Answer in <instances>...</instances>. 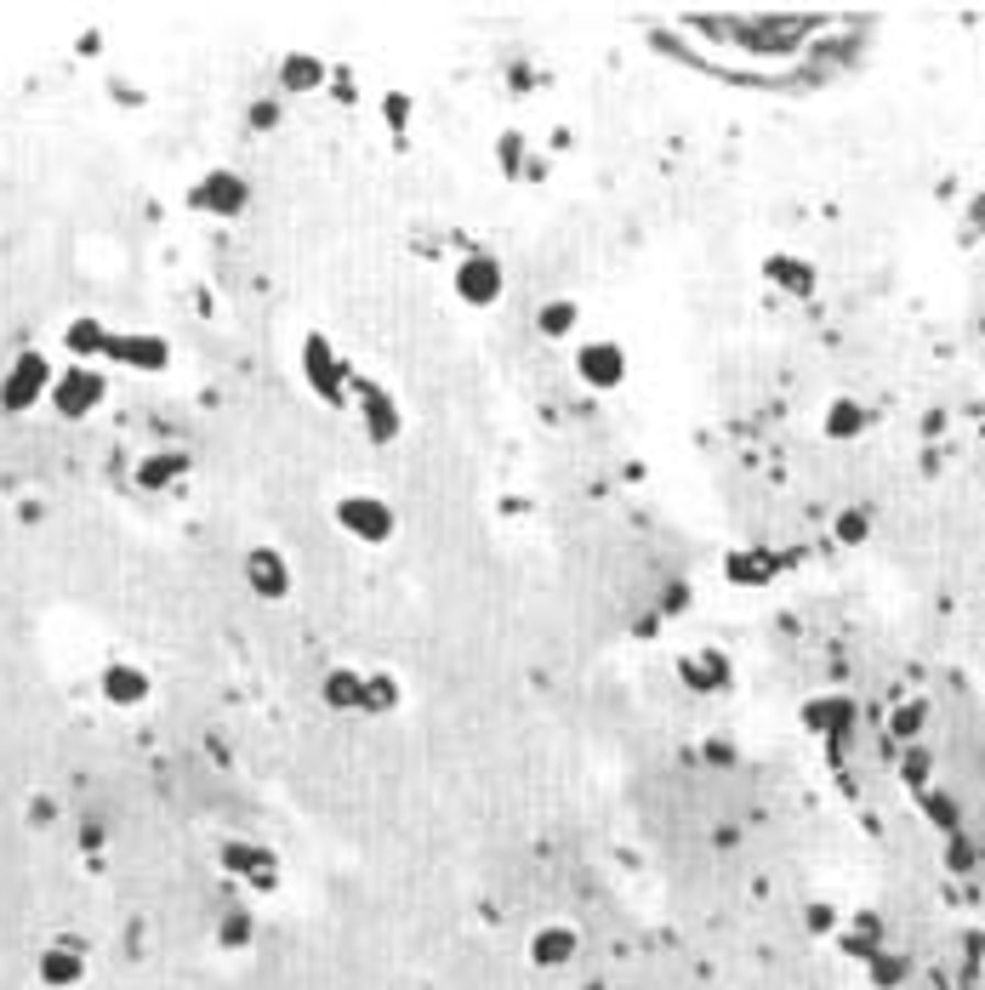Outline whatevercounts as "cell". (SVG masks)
Returning a JSON list of instances; mask_svg holds the SVG:
<instances>
[{"label": "cell", "instance_id": "cell-2", "mask_svg": "<svg viewBox=\"0 0 985 990\" xmlns=\"http://www.w3.org/2000/svg\"><path fill=\"white\" fill-rule=\"evenodd\" d=\"M331 518H337V530H342L348 541H359V547H387L393 536H400V507H393L387 495H376V490H348V495H337Z\"/></svg>", "mask_w": 985, "mask_h": 990}, {"label": "cell", "instance_id": "cell-13", "mask_svg": "<svg viewBox=\"0 0 985 990\" xmlns=\"http://www.w3.org/2000/svg\"><path fill=\"white\" fill-rule=\"evenodd\" d=\"M764 279L775 285V290H786V296H814V285H820V274H814V262H803V256H792V251H775V256H764Z\"/></svg>", "mask_w": 985, "mask_h": 990}, {"label": "cell", "instance_id": "cell-21", "mask_svg": "<svg viewBox=\"0 0 985 990\" xmlns=\"http://www.w3.org/2000/svg\"><path fill=\"white\" fill-rule=\"evenodd\" d=\"M319 695H325V706H331V712H359V706H365V672H353V667L325 672Z\"/></svg>", "mask_w": 985, "mask_h": 990}, {"label": "cell", "instance_id": "cell-5", "mask_svg": "<svg viewBox=\"0 0 985 990\" xmlns=\"http://www.w3.org/2000/svg\"><path fill=\"white\" fill-rule=\"evenodd\" d=\"M52 382H57V365L46 353H18L7 371H0V410L7 416H23V410H35V405H46L52 399Z\"/></svg>", "mask_w": 985, "mask_h": 990}, {"label": "cell", "instance_id": "cell-28", "mask_svg": "<svg viewBox=\"0 0 985 990\" xmlns=\"http://www.w3.org/2000/svg\"><path fill=\"white\" fill-rule=\"evenodd\" d=\"M75 974H80V956H75V945H57V950L46 956V979H52V985H69Z\"/></svg>", "mask_w": 985, "mask_h": 990}, {"label": "cell", "instance_id": "cell-15", "mask_svg": "<svg viewBox=\"0 0 985 990\" xmlns=\"http://www.w3.org/2000/svg\"><path fill=\"white\" fill-rule=\"evenodd\" d=\"M576 950H581V934L565 928V922H547V928L530 934V963L536 968H570Z\"/></svg>", "mask_w": 985, "mask_h": 990}, {"label": "cell", "instance_id": "cell-31", "mask_svg": "<svg viewBox=\"0 0 985 990\" xmlns=\"http://www.w3.org/2000/svg\"><path fill=\"white\" fill-rule=\"evenodd\" d=\"M689 609V586L683 581H672L667 592H661V615H683Z\"/></svg>", "mask_w": 985, "mask_h": 990}, {"label": "cell", "instance_id": "cell-27", "mask_svg": "<svg viewBox=\"0 0 985 990\" xmlns=\"http://www.w3.org/2000/svg\"><path fill=\"white\" fill-rule=\"evenodd\" d=\"M923 717H929V701H906V706H895L889 735H895V740H917V735H923Z\"/></svg>", "mask_w": 985, "mask_h": 990}, {"label": "cell", "instance_id": "cell-12", "mask_svg": "<svg viewBox=\"0 0 985 990\" xmlns=\"http://www.w3.org/2000/svg\"><path fill=\"white\" fill-rule=\"evenodd\" d=\"M109 337L114 330L103 324V314H75L69 324H63V348H69L75 365H97V359L109 353Z\"/></svg>", "mask_w": 985, "mask_h": 990}, {"label": "cell", "instance_id": "cell-8", "mask_svg": "<svg viewBox=\"0 0 985 990\" xmlns=\"http://www.w3.org/2000/svg\"><path fill=\"white\" fill-rule=\"evenodd\" d=\"M103 359H114V365H131V371H143V376H160V371L172 365V342L154 337V330H114Z\"/></svg>", "mask_w": 985, "mask_h": 990}, {"label": "cell", "instance_id": "cell-11", "mask_svg": "<svg viewBox=\"0 0 985 990\" xmlns=\"http://www.w3.org/2000/svg\"><path fill=\"white\" fill-rule=\"evenodd\" d=\"M274 86L291 91V97H308V91H325L331 86V63L314 57V52H285L280 69H274Z\"/></svg>", "mask_w": 985, "mask_h": 990}, {"label": "cell", "instance_id": "cell-1", "mask_svg": "<svg viewBox=\"0 0 985 990\" xmlns=\"http://www.w3.org/2000/svg\"><path fill=\"white\" fill-rule=\"evenodd\" d=\"M303 382H308V393L319 405H331V410H348L353 405V382H359V371L348 365V359L337 353V342L325 337V330H308L303 337Z\"/></svg>", "mask_w": 985, "mask_h": 990}, {"label": "cell", "instance_id": "cell-16", "mask_svg": "<svg viewBox=\"0 0 985 990\" xmlns=\"http://www.w3.org/2000/svg\"><path fill=\"white\" fill-rule=\"evenodd\" d=\"M496 165H502V177H513V183H541L547 177V160L518 138V131H502L496 138Z\"/></svg>", "mask_w": 985, "mask_h": 990}, {"label": "cell", "instance_id": "cell-20", "mask_svg": "<svg viewBox=\"0 0 985 990\" xmlns=\"http://www.w3.org/2000/svg\"><path fill=\"white\" fill-rule=\"evenodd\" d=\"M183 473H188V455L183 450H154V455H143L138 461V484L143 490H172V484H183Z\"/></svg>", "mask_w": 985, "mask_h": 990}, {"label": "cell", "instance_id": "cell-24", "mask_svg": "<svg viewBox=\"0 0 985 990\" xmlns=\"http://www.w3.org/2000/svg\"><path fill=\"white\" fill-rule=\"evenodd\" d=\"M803 717H809V729L832 735V729H843V723L855 717V706H849V701H838V695H827V701H809V706H803Z\"/></svg>", "mask_w": 985, "mask_h": 990}, {"label": "cell", "instance_id": "cell-7", "mask_svg": "<svg viewBox=\"0 0 985 990\" xmlns=\"http://www.w3.org/2000/svg\"><path fill=\"white\" fill-rule=\"evenodd\" d=\"M348 410L359 416V433H365L371 444H393V439H405V405L393 399V393H387L382 382L359 376V382H353V405H348Z\"/></svg>", "mask_w": 985, "mask_h": 990}, {"label": "cell", "instance_id": "cell-19", "mask_svg": "<svg viewBox=\"0 0 985 990\" xmlns=\"http://www.w3.org/2000/svg\"><path fill=\"white\" fill-rule=\"evenodd\" d=\"M581 330V302H570V296H552V302L536 308V337L541 342H576Z\"/></svg>", "mask_w": 985, "mask_h": 990}, {"label": "cell", "instance_id": "cell-30", "mask_svg": "<svg viewBox=\"0 0 985 990\" xmlns=\"http://www.w3.org/2000/svg\"><path fill=\"white\" fill-rule=\"evenodd\" d=\"M900 774H906L911 785H929V751H917V746H911V751H906V763H900Z\"/></svg>", "mask_w": 985, "mask_h": 990}, {"label": "cell", "instance_id": "cell-4", "mask_svg": "<svg viewBox=\"0 0 985 990\" xmlns=\"http://www.w3.org/2000/svg\"><path fill=\"white\" fill-rule=\"evenodd\" d=\"M570 371H576V382L587 387V393H621L627 387V376H633V353L621 348L615 337H587V342H576V353H570Z\"/></svg>", "mask_w": 985, "mask_h": 990}, {"label": "cell", "instance_id": "cell-3", "mask_svg": "<svg viewBox=\"0 0 985 990\" xmlns=\"http://www.w3.org/2000/svg\"><path fill=\"white\" fill-rule=\"evenodd\" d=\"M450 296H456L462 308H473V314L502 308V296H507V262H502L496 251L456 256V262H450Z\"/></svg>", "mask_w": 985, "mask_h": 990}, {"label": "cell", "instance_id": "cell-9", "mask_svg": "<svg viewBox=\"0 0 985 990\" xmlns=\"http://www.w3.org/2000/svg\"><path fill=\"white\" fill-rule=\"evenodd\" d=\"M194 211H206V217H222V222H234L245 206H251V188H245V177L240 172H206L200 183H194Z\"/></svg>", "mask_w": 985, "mask_h": 990}, {"label": "cell", "instance_id": "cell-18", "mask_svg": "<svg viewBox=\"0 0 985 990\" xmlns=\"http://www.w3.org/2000/svg\"><path fill=\"white\" fill-rule=\"evenodd\" d=\"M678 678L696 689V695H718V689L730 683V660L718 654V649H696V654L678 660Z\"/></svg>", "mask_w": 985, "mask_h": 990}, {"label": "cell", "instance_id": "cell-17", "mask_svg": "<svg viewBox=\"0 0 985 990\" xmlns=\"http://www.w3.org/2000/svg\"><path fill=\"white\" fill-rule=\"evenodd\" d=\"M775 552L769 547H735L730 558H724V581L730 586H769L775 581Z\"/></svg>", "mask_w": 985, "mask_h": 990}, {"label": "cell", "instance_id": "cell-26", "mask_svg": "<svg viewBox=\"0 0 985 990\" xmlns=\"http://www.w3.org/2000/svg\"><path fill=\"white\" fill-rule=\"evenodd\" d=\"M382 120H387V131H393V138H405V131H411V120H416L411 91H400V86H393V91H382Z\"/></svg>", "mask_w": 985, "mask_h": 990}, {"label": "cell", "instance_id": "cell-25", "mask_svg": "<svg viewBox=\"0 0 985 990\" xmlns=\"http://www.w3.org/2000/svg\"><path fill=\"white\" fill-rule=\"evenodd\" d=\"M866 536H872V513H866V507H843L838 524H832V541H838V547H861Z\"/></svg>", "mask_w": 985, "mask_h": 990}, {"label": "cell", "instance_id": "cell-29", "mask_svg": "<svg viewBox=\"0 0 985 990\" xmlns=\"http://www.w3.org/2000/svg\"><path fill=\"white\" fill-rule=\"evenodd\" d=\"M923 809H929V820L940 825V832H957V798H945V791H929Z\"/></svg>", "mask_w": 985, "mask_h": 990}, {"label": "cell", "instance_id": "cell-14", "mask_svg": "<svg viewBox=\"0 0 985 990\" xmlns=\"http://www.w3.org/2000/svg\"><path fill=\"white\" fill-rule=\"evenodd\" d=\"M866 427H872V410H866L861 399H849V393H843V399H832V405H827V416H820V439H827V444H855V439L866 433Z\"/></svg>", "mask_w": 985, "mask_h": 990}, {"label": "cell", "instance_id": "cell-10", "mask_svg": "<svg viewBox=\"0 0 985 990\" xmlns=\"http://www.w3.org/2000/svg\"><path fill=\"white\" fill-rule=\"evenodd\" d=\"M245 586L256 592V598L280 604V598H291V586H297V575H291V564H285V552H280V547L256 541V547L245 552Z\"/></svg>", "mask_w": 985, "mask_h": 990}, {"label": "cell", "instance_id": "cell-23", "mask_svg": "<svg viewBox=\"0 0 985 990\" xmlns=\"http://www.w3.org/2000/svg\"><path fill=\"white\" fill-rule=\"evenodd\" d=\"M400 701H405L400 678H393V672H365V706H359V712H365V717H387Z\"/></svg>", "mask_w": 985, "mask_h": 990}, {"label": "cell", "instance_id": "cell-22", "mask_svg": "<svg viewBox=\"0 0 985 990\" xmlns=\"http://www.w3.org/2000/svg\"><path fill=\"white\" fill-rule=\"evenodd\" d=\"M103 695H109L114 706H143V701H149V672L114 660V667L103 672Z\"/></svg>", "mask_w": 985, "mask_h": 990}, {"label": "cell", "instance_id": "cell-6", "mask_svg": "<svg viewBox=\"0 0 985 990\" xmlns=\"http://www.w3.org/2000/svg\"><path fill=\"white\" fill-rule=\"evenodd\" d=\"M103 399H109V376H103V365H63L57 382H52V399H46V405H52L63 421H86V416L103 410Z\"/></svg>", "mask_w": 985, "mask_h": 990}, {"label": "cell", "instance_id": "cell-32", "mask_svg": "<svg viewBox=\"0 0 985 990\" xmlns=\"http://www.w3.org/2000/svg\"><path fill=\"white\" fill-rule=\"evenodd\" d=\"M274 120H280V103H256V109H251V125H256V131L274 125Z\"/></svg>", "mask_w": 985, "mask_h": 990}]
</instances>
